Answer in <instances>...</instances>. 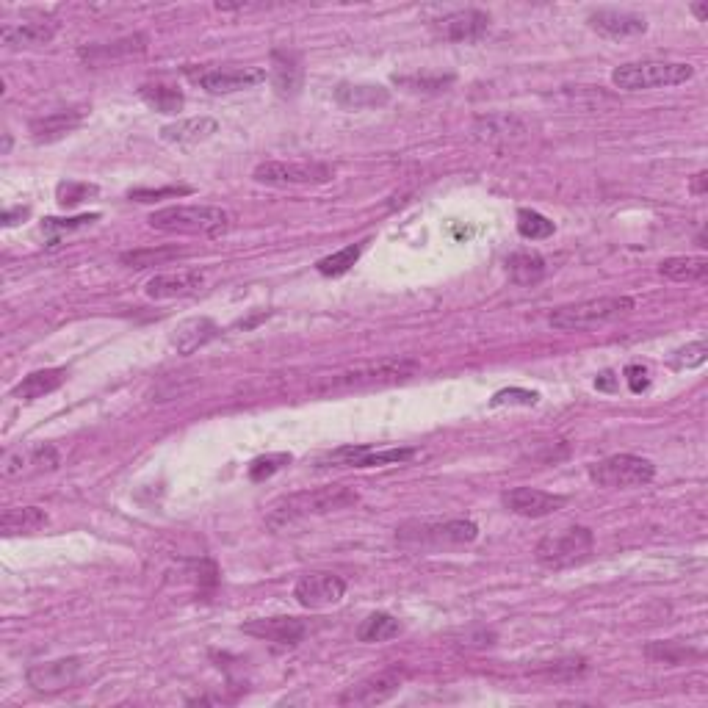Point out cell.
<instances>
[{
    "label": "cell",
    "mask_w": 708,
    "mask_h": 708,
    "mask_svg": "<svg viewBox=\"0 0 708 708\" xmlns=\"http://www.w3.org/2000/svg\"><path fill=\"white\" fill-rule=\"evenodd\" d=\"M67 382V368H42L23 377L14 385L12 396L17 402H36V399H45L53 390H59Z\"/></svg>",
    "instance_id": "cell-25"
},
{
    "label": "cell",
    "mask_w": 708,
    "mask_h": 708,
    "mask_svg": "<svg viewBox=\"0 0 708 708\" xmlns=\"http://www.w3.org/2000/svg\"><path fill=\"white\" fill-rule=\"evenodd\" d=\"M595 385H598V388H603V390H609V388H612V385H614L612 374H609V371H606V374H601V379H598Z\"/></svg>",
    "instance_id": "cell-49"
},
{
    "label": "cell",
    "mask_w": 708,
    "mask_h": 708,
    "mask_svg": "<svg viewBox=\"0 0 708 708\" xmlns=\"http://www.w3.org/2000/svg\"><path fill=\"white\" fill-rule=\"evenodd\" d=\"M357 504V493L346 484H332V487H321V490H302L294 496L280 498L269 515L266 523L272 529H285V526H294L299 520L319 518V515H330V512H341Z\"/></svg>",
    "instance_id": "cell-2"
},
{
    "label": "cell",
    "mask_w": 708,
    "mask_h": 708,
    "mask_svg": "<svg viewBox=\"0 0 708 708\" xmlns=\"http://www.w3.org/2000/svg\"><path fill=\"white\" fill-rule=\"evenodd\" d=\"M147 50V36H125L117 42H108V45H92V48H81V59L89 64H108V61L130 59L136 53Z\"/></svg>",
    "instance_id": "cell-27"
},
{
    "label": "cell",
    "mask_w": 708,
    "mask_h": 708,
    "mask_svg": "<svg viewBox=\"0 0 708 708\" xmlns=\"http://www.w3.org/2000/svg\"><path fill=\"white\" fill-rule=\"evenodd\" d=\"M219 332L222 330H219L216 321L200 316V319H189L183 321V324H177L175 330H172L169 343H172V349L177 354H194L200 352L202 346H208L213 338H219Z\"/></svg>",
    "instance_id": "cell-21"
},
{
    "label": "cell",
    "mask_w": 708,
    "mask_h": 708,
    "mask_svg": "<svg viewBox=\"0 0 708 708\" xmlns=\"http://www.w3.org/2000/svg\"><path fill=\"white\" fill-rule=\"evenodd\" d=\"M346 595V581L335 573H307L296 581L294 598L305 609H327L343 601Z\"/></svg>",
    "instance_id": "cell-14"
},
{
    "label": "cell",
    "mask_w": 708,
    "mask_h": 708,
    "mask_svg": "<svg viewBox=\"0 0 708 708\" xmlns=\"http://www.w3.org/2000/svg\"><path fill=\"white\" fill-rule=\"evenodd\" d=\"M626 382L631 393H642V390L650 388V374L648 368L642 366H628L626 368Z\"/></svg>",
    "instance_id": "cell-45"
},
{
    "label": "cell",
    "mask_w": 708,
    "mask_h": 708,
    "mask_svg": "<svg viewBox=\"0 0 708 708\" xmlns=\"http://www.w3.org/2000/svg\"><path fill=\"white\" fill-rule=\"evenodd\" d=\"M659 274L673 283H706L708 260L686 255V258H667L659 263Z\"/></svg>",
    "instance_id": "cell-30"
},
{
    "label": "cell",
    "mask_w": 708,
    "mask_h": 708,
    "mask_svg": "<svg viewBox=\"0 0 708 708\" xmlns=\"http://www.w3.org/2000/svg\"><path fill=\"white\" fill-rule=\"evenodd\" d=\"M216 133H219V122L213 117H189L161 128V139L169 144H200L208 142Z\"/></svg>",
    "instance_id": "cell-26"
},
{
    "label": "cell",
    "mask_w": 708,
    "mask_h": 708,
    "mask_svg": "<svg viewBox=\"0 0 708 708\" xmlns=\"http://www.w3.org/2000/svg\"><path fill=\"white\" fill-rule=\"evenodd\" d=\"M28 213L31 211H28V208H23V205H20V208H6V211H3V225L6 227L20 225L23 219H28Z\"/></svg>",
    "instance_id": "cell-46"
},
{
    "label": "cell",
    "mask_w": 708,
    "mask_h": 708,
    "mask_svg": "<svg viewBox=\"0 0 708 708\" xmlns=\"http://www.w3.org/2000/svg\"><path fill=\"white\" fill-rule=\"evenodd\" d=\"M335 100L343 108H352V111L382 108L390 103V89L379 86V83H338L335 86Z\"/></svg>",
    "instance_id": "cell-23"
},
{
    "label": "cell",
    "mask_w": 708,
    "mask_h": 708,
    "mask_svg": "<svg viewBox=\"0 0 708 708\" xmlns=\"http://www.w3.org/2000/svg\"><path fill=\"white\" fill-rule=\"evenodd\" d=\"M252 177L263 186L288 189V186H319L332 177V166L310 161H263L255 166Z\"/></svg>",
    "instance_id": "cell-10"
},
{
    "label": "cell",
    "mask_w": 708,
    "mask_h": 708,
    "mask_svg": "<svg viewBox=\"0 0 708 708\" xmlns=\"http://www.w3.org/2000/svg\"><path fill=\"white\" fill-rule=\"evenodd\" d=\"M540 402V393L526 388H504L498 390L496 396L490 399V407H507V404H520V407H534Z\"/></svg>",
    "instance_id": "cell-42"
},
{
    "label": "cell",
    "mask_w": 708,
    "mask_h": 708,
    "mask_svg": "<svg viewBox=\"0 0 708 708\" xmlns=\"http://www.w3.org/2000/svg\"><path fill=\"white\" fill-rule=\"evenodd\" d=\"M518 233L529 241H543V238L554 236V222L545 219L543 213L523 208L518 211Z\"/></svg>",
    "instance_id": "cell-37"
},
{
    "label": "cell",
    "mask_w": 708,
    "mask_h": 708,
    "mask_svg": "<svg viewBox=\"0 0 708 708\" xmlns=\"http://www.w3.org/2000/svg\"><path fill=\"white\" fill-rule=\"evenodd\" d=\"M12 150V136L6 133V139H3V153H9Z\"/></svg>",
    "instance_id": "cell-50"
},
{
    "label": "cell",
    "mask_w": 708,
    "mask_h": 708,
    "mask_svg": "<svg viewBox=\"0 0 708 708\" xmlns=\"http://www.w3.org/2000/svg\"><path fill=\"white\" fill-rule=\"evenodd\" d=\"M48 526V512L42 507H12L3 512L0 518V531L6 537H17V534H34V531Z\"/></svg>",
    "instance_id": "cell-29"
},
{
    "label": "cell",
    "mask_w": 708,
    "mask_h": 708,
    "mask_svg": "<svg viewBox=\"0 0 708 708\" xmlns=\"http://www.w3.org/2000/svg\"><path fill=\"white\" fill-rule=\"evenodd\" d=\"M645 656L659 664H684L689 656H700L697 650H689L681 642H650L645 648Z\"/></svg>",
    "instance_id": "cell-39"
},
{
    "label": "cell",
    "mask_w": 708,
    "mask_h": 708,
    "mask_svg": "<svg viewBox=\"0 0 708 708\" xmlns=\"http://www.w3.org/2000/svg\"><path fill=\"white\" fill-rule=\"evenodd\" d=\"M592 484L609 487V490H631V487H645L656 476V465L637 454H614L601 462H592L587 471Z\"/></svg>",
    "instance_id": "cell-8"
},
{
    "label": "cell",
    "mask_w": 708,
    "mask_h": 708,
    "mask_svg": "<svg viewBox=\"0 0 708 708\" xmlns=\"http://www.w3.org/2000/svg\"><path fill=\"white\" fill-rule=\"evenodd\" d=\"M97 191H100V189H97L95 183H81V180H64V183H59V189H56V197H59L61 208H75V205H81L83 200L95 197Z\"/></svg>",
    "instance_id": "cell-40"
},
{
    "label": "cell",
    "mask_w": 708,
    "mask_h": 708,
    "mask_svg": "<svg viewBox=\"0 0 708 708\" xmlns=\"http://www.w3.org/2000/svg\"><path fill=\"white\" fill-rule=\"evenodd\" d=\"M393 83L410 89V92H443L454 83V75H426V72L421 75V72H415V75H393Z\"/></svg>",
    "instance_id": "cell-36"
},
{
    "label": "cell",
    "mask_w": 708,
    "mask_h": 708,
    "mask_svg": "<svg viewBox=\"0 0 708 708\" xmlns=\"http://www.w3.org/2000/svg\"><path fill=\"white\" fill-rule=\"evenodd\" d=\"M631 310H634V299L628 296H601V299H587L579 305L556 307L548 316V324L559 332L595 330L603 324H612L620 316H628Z\"/></svg>",
    "instance_id": "cell-4"
},
{
    "label": "cell",
    "mask_w": 708,
    "mask_h": 708,
    "mask_svg": "<svg viewBox=\"0 0 708 708\" xmlns=\"http://www.w3.org/2000/svg\"><path fill=\"white\" fill-rule=\"evenodd\" d=\"M83 678H86V659H81V656L34 664L25 673L28 686L34 692H39V695H56V692L72 689V686L81 684Z\"/></svg>",
    "instance_id": "cell-11"
},
{
    "label": "cell",
    "mask_w": 708,
    "mask_h": 708,
    "mask_svg": "<svg viewBox=\"0 0 708 708\" xmlns=\"http://www.w3.org/2000/svg\"><path fill=\"white\" fill-rule=\"evenodd\" d=\"M695 78V67L684 61H631L612 72V83L623 92H645L661 86H681Z\"/></svg>",
    "instance_id": "cell-6"
},
{
    "label": "cell",
    "mask_w": 708,
    "mask_h": 708,
    "mask_svg": "<svg viewBox=\"0 0 708 708\" xmlns=\"http://www.w3.org/2000/svg\"><path fill=\"white\" fill-rule=\"evenodd\" d=\"M183 194H191L189 186H169V189H136L130 191L128 197L136 202H155L161 197H183Z\"/></svg>",
    "instance_id": "cell-44"
},
{
    "label": "cell",
    "mask_w": 708,
    "mask_h": 708,
    "mask_svg": "<svg viewBox=\"0 0 708 708\" xmlns=\"http://www.w3.org/2000/svg\"><path fill=\"white\" fill-rule=\"evenodd\" d=\"M150 227L161 233H180V236H225L233 227V216L216 205H169L150 213Z\"/></svg>",
    "instance_id": "cell-3"
},
{
    "label": "cell",
    "mask_w": 708,
    "mask_h": 708,
    "mask_svg": "<svg viewBox=\"0 0 708 708\" xmlns=\"http://www.w3.org/2000/svg\"><path fill=\"white\" fill-rule=\"evenodd\" d=\"M507 272L515 285H537L545 277V258L537 252H515L507 258Z\"/></svg>",
    "instance_id": "cell-32"
},
{
    "label": "cell",
    "mask_w": 708,
    "mask_h": 708,
    "mask_svg": "<svg viewBox=\"0 0 708 708\" xmlns=\"http://www.w3.org/2000/svg\"><path fill=\"white\" fill-rule=\"evenodd\" d=\"M189 78L208 95H236L266 81V72L258 67H208V70H189Z\"/></svg>",
    "instance_id": "cell-12"
},
{
    "label": "cell",
    "mask_w": 708,
    "mask_h": 708,
    "mask_svg": "<svg viewBox=\"0 0 708 708\" xmlns=\"http://www.w3.org/2000/svg\"><path fill=\"white\" fill-rule=\"evenodd\" d=\"M56 31H59V25L50 23V20L23 25H3L0 42H3L6 48H42V45H50V42H53Z\"/></svg>",
    "instance_id": "cell-24"
},
{
    "label": "cell",
    "mask_w": 708,
    "mask_h": 708,
    "mask_svg": "<svg viewBox=\"0 0 708 708\" xmlns=\"http://www.w3.org/2000/svg\"><path fill=\"white\" fill-rule=\"evenodd\" d=\"M363 255V244H352V247H343L338 252H332L327 258H321L316 263V272L324 277H343V274L352 269L354 263Z\"/></svg>",
    "instance_id": "cell-35"
},
{
    "label": "cell",
    "mask_w": 708,
    "mask_h": 708,
    "mask_svg": "<svg viewBox=\"0 0 708 708\" xmlns=\"http://www.w3.org/2000/svg\"><path fill=\"white\" fill-rule=\"evenodd\" d=\"M490 31V14L482 9H457L435 20V34L454 45H473Z\"/></svg>",
    "instance_id": "cell-13"
},
{
    "label": "cell",
    "mask_w": 708,
    "mask_h": 708,
    "mask_svg": "<svg viewBox=\"0 0 708 708\" xmlns=\"http://www.w3.org/2000/svg\"><path fill=\"white\" fill-rule=\"evenodd\" d=\"M692 14H695V17H697V20H700V23H706V17H708V3H695V6H692Z\"/></svg>",
    "instance_id": "cell-48"
},
{
    "label": "cell",
    "mask_w": 708,
    "mask_h": 708,
    "mask_svg": "<svg viewBox=\"0 0 708 708\" xmlns=\"http://www.w3.org/2000/svg\"><path fill=\"white\" fill-rule=\"evenodd\" d=\"M205 283V274L197 269H186V272H172V274H155L153 280L147 283L144 294L150 299H177V296L194 294L197 288H202Z\"/></svg>",
    "instance_id": "cell-22"
},
{
    "label": "cell",
    "mask_w": 708,
    "mask_h": 708,
    "mask_svg": "<svg viewBox=\"0 0 708 708\" xmlns=\"http://www.w3.org/2000/svg\"><path fill=\"white\" fill-rule=\"evenodd\" d=\"M139 97L144 100V106H150L158 114H177L186 106V97L177 86L169 83H144L139 89Z\"/></svg>",
    "instance_id": "cell-31"
},
{
    "label": "cell",
    "mask_w": 708,
    "mask_h": 708,
    "mask_svg": "<svg viewBox=\"0 0 708 708\" xmlns=\"http://www.w3.org/2000/svg\"><path fill=\"white\" fill-rule=\"evenodd\" d=\"M689 191H692L695 197H703L708 191V172H697V175L692 177V183H689Z\"/></svg>",
    "instance_id": "cell-47"
},
{
    "label": "cell",
    "mask_w": 708,
    "mask_h": 708,
    "mask_svg": "<svg viewBox=\"0 0 708 708\" xmlns=\"http://www.w3.org/2000/svg\"><path fill=\"white\" fill-rule=\"evenodd\" d=\"M244 634L266 639L274 645H299L305 639L307 626L299 617H263V620H249L244 626Z\"/></svg>",
    "instance_id": "cell-18"
},
{
    "label": "cell",
    "mask_w": 708,
    "mask_h": 708,
    "mask_svg": "<svg viewBox=\"0 0 708 708\" xmlns=\"http://www.w3.org/2000/svg\"><path fill=\"white\" fill-rule=\"evenodd\" d=\"M592 31H598L601 36L609 39H628V36H639L648 31V20L642 14L623 12V9H598L590 12L587 17Z\"/></svg>",
    "instance_id": "cell-17"
},
{
    "label": "cell",
    "mask_w": 708,
    "mask_h": 708,
    "mask_svg": "<svg viewBox=\"0 0 708 708\" xmlns=\"http://www.w3.org/2000/svg\"><path fill=\"white\" fill-rule=\"evenodd\" d=\"M523 136L526 125L515 114H484L473 122V139L482 144H512Z\"/></svg>",
    "instance_id": "cell-19"
},
{
    "label": "cell",
    "mask_w": 708,
    "mask_h": 708,
    "mask_svg": "<svg viewBox=\"0 0 708 708\" xmlns=\"http://www.w3.org/2000/svg\"><path fill=\"white\" fill-rule=\"evenodd\" d=\"M708 357V343L700 338V341L689 343L686 349H681V352L673 357V366L675 368H700L703 363H706Z\"/></svg>",
    "instance_id": "cell-43"
},
{
    "label": "cell",
    "mask_w": 708,
    "mask_h": 708,
    "mask_svg": "<svg viewBox=\"0 0 708 708\" xmlns=\"http://www.w3.org/2000/svg\"><path fill=\"white\" fill-rule=\"evenodd\" d=\"M100 219V213H81V216H70V219H45L42 222V233L48 236H64V233H72V230H83V227L95 225Z\"/></svg>",
    "instance_id": "cell-41"
},
{
    "label": "cell",
    "mask_w": 708,
    "mask_h": 708,
    "mask_svg": "<svg viewBox=\"0 0 708 708\" xmlns=\"http://www.w3.org/2000/svg\"><path fill=\"white\" fill-rule=\"evenodd\" d=\"M402 681V670H385V673L371 675L366 681L349 686V689L338 697V703H341V706H377V703H385V700L396 695V692L402 689Z\"/></svg>",
    "instance_id": "cell-15"
},
{
    "label": "cell",
    "mask_w": 708,
    "mask_h": 708,
    "mask_svg": "<svg viewBox=\"0 0 708 708\" xmlns=\"http://www.w3.org/2000/svg\"><path fill=\"white\" fill-rule=\"evenodd\" d=\"M183 255H186V249L180 247H147L122 252L119 260H122V266H128V269H147V266H164L169 260L183 258Z\"/></svg>",
    "instance_id": "cell-34"
},
{
    "label": "cell",
    "mask_w": 708,
    "mask_h": 708,
    "mask_svg": "<svg viewBox=\"0 0 708 708\" xmlns=\"http://www.w3.org/2000/svg\"><path fill=\"white\" fill-rule=\"evenodd\" d=\"M501 504L520 518H545V515H554L565 507L567 496L545 493L537 487H512L501 496Z\"/></svg>",
    "instance_id": "cell-16"
},
{
    "label": "cell",
    "mask_w": 708,
    "mask_h": 708,
    "mask_svg": "<svg viewBox=\"0 0 708 708\" xmlns=\"http://www.w3.org/2000/svg\"><path fill=\"white\" fill-rule=\"evenodd\" d=\"M479 537V526L473 520H410L396 529V540L410 548H457L471 545Z\"/></svg>",
    "instance_id": "cell-5"
},
{
    "label": "cell",
    "mask_w": 708,
    "mask_h": 708,
    "mask_svg": "<svg viewBox=\"0 0 708 708\" xmlns=\"http://www.w3.org/2000/svg\"><path fill=\"white\" fill-rule=\"evenodd\" d=\"M402 634V623L388 612H374L368 614L366 620L357 626V639L366 642V645H374V642H388V639L399 637Z\"/></svg>",
    "instance_id": "cell-33"
},
{
    "label": "cell",
    "mask_w": 708,
    "mask_h": 708,
    "mask_svg": "<svg viewBox=\"0 0 708 708\" xmlns=\"http://www.w3.org/2000/svg\"><path fill=\"white\" fill-rule=\"evenodd\" d=\"M86 119V111L83 108H61V111H53L48 117H39L31 122V139L36 144H50L59 142L64 136H70L72 130H78Z\"/></svg>",
    "instance_id": "cell-20"
},
{
    "label": "cell",
    "mask_w": 708,
    "mask_h": 708,
    "mask_svg": "<svg viewBox=\"0 0 708 708\" xmlns=\"http://www.w3.org/2000/svg\"><path fill=\"white\" fill-rule=\"evenodd\" d=\"M595 545V534L587 526H567L554 534H545L543 540L534 548V556L543 567L551 570H562L587 559Z\"/></svg>",
    "instance_id": "cell-7"
},
{
    "label": "cell",
    "mask_w": 708,
    "mask_h": 708,
    "mask_svg": "<svg viewBox=\"0 0 708 708\" xmlns=\"http://www.w3.org/2000/svg\"><path fill=\"white\" fill-rule=\"evenodd\" d=\"M291 460H294V457L285 454V451H280V454H263L258 460L249 462V482H266V479H272L274 473H280L285 465H291Z\"/></svg>",
    "instance_id": "cell-38"
},
{
    "label": "cell",
    "mask_w": 708,
    "mask_h": 708,
    "mask_svg": "<svg viewBox=\"0 0 708 708\" xmlns=\"http://www.w3.org/2000/svg\"><path fill=\"white\" fill-rule=\"evenodd\" d=\"M272 83L280 95L291 97L302 86V61L296 53L274 50L272 53Z\"/></svg>",
    "instance_id": "cell-28"
},
{
    "label": "cell",
    "mask_w": 708,
    "mask_h": 708,
    "mask_svg": "<svg viewBox=\"0 0 708 708\" xmlns=\"http://www.w3.org/2000/svg\"><path fill=\"white\" fill-rule=\"evenodd\" d=\"M418 371H421V363L413 357H382V360L357 363V366L319 377L310 385V393L338 396V393H352V390L388 388V385H399V382L413 379Z\"/></svg>",
    "instance_id": "cell-1"
},
{
    "label": "cell",
    "mask_w": 708,
    "mask_h": 708,
    "mask_svg": "<svg viewBox=\"0 0 708 708\" xmlns=\"http://www.w3.org/2000/svg\"><path fill=\"white\" fill-rule=\"evenodd\" d=\"M424 457L421 449H374L366 443H354V446H341V449L330 451L324 460L319 462L321 468H388V465H407V462Z\"/></svg>",
    "instance_id": "cell-9"
}]
</instances>
